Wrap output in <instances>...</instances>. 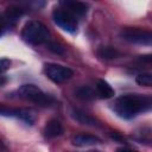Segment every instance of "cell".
Returning a JSON list of instances; mask_svg holds the SVG:
<instances>
[{"label": "cell", "instance_id": "obj_8", "mask_svg": "<svg viewBox=\"0 0 152 152\" xmlns=\"http://www.w3.org/2000/svg\"><path fill=\"white\" fill-rule=\"evenodd\" d=\"M44 137L48 139H52V138H57L61 137L64 133V127L62 125V122L57 119H51L46 122L44 129H43Z\"/></svg>", "mask_w": 152, "mask_h": 152}, {"label": "cell", "instance_id": "obj_19", "mask_svg": "<svg viewBox=\"0 0 152 152\" xmlns=\"http://www.w3.org/2000/svg\"><path fill=\"white\" fill-rule=\"evenodd\" d=\"M4 25H5V24H4L2 19L0 18V36H1V33H2V30H1V28H2V26H4Z\"/></svg>", "mask_w": 152, "mask_h": 152}, {"label": "cell", "instance_id": "obj_15", "mask_svg": "<svg viewBox=\"0 0 152 152\" xmlns=\"http://www.w3.org/2000/svg\"><path fill=\"white\" fill-rule=\"evenodd\" d=\"M135 82L139 86H144V87H151L152 86V75L148 72H142L137 75L135 77Z\"/></svg>", "mask_w": 152, "mask_h": 152}, {"label": "cell", "instance_id": "obj_9", "mask_svg": "<svg viewBox=\"0 0 152 152\" xmlns=\"http://www.w3.org/2000/svg\"><path fill=\"white\" fill-rule=\"evenodd\" d=\"M24 14V10L21 7L18 6H13V7H8L4 14V17L1 18L5 25H13L15 24L19 18H21V15Z\"/></svg>", "mask_w": 152, "mask_h": 152}, {"label": "cell", "instance_id": "obj_10", "mask_svg": "<svg viewBox=\"0 0 152 152\" xmlns=\"http://www.w3.org/2000/svg\"><path fill=\"white\" fill-rule=\"evenodd\" d=\"M100 142H101L100 138H97L95 135H90V134H78V135L74 137V139H72V145L78 146V147H87V146L96 145Z\"/></svg>", "mask_w": 152, "mask_h": 152}, {"label": "cell", "instance_id": "obj_18", "mask_svg": "<svg viewBox=\"0 0 152 152\" xmlns=\"http://www.w3.org/2000/svg\"><path fill=\"white\" fill-rule=\"evenodd\" d=\"M11 66V61L8 58H0V74L8 70Z\"/></svg>", "mask_w": 152, "mask_h": 152}, {"label": "cell", "instance_id": "obj_6", "mask_svg": "<svg viewBox=\"0 0 152 152\" xmlns=\"http://www.w3.org/2000/svg\"><path fill=\"white\" fill-rule=\"evenodd\" d=\"M52 19L56 25L69 33H74L77 30V20L76 17L68 13L63 8H56L52 13Z\"/></svg>", "mask_w": 152, "mask_h": 152}, {"label": "cell", "instance_id": "obj_14", "mask_svg": "<svg viewBox=\"0 0 152 152\" xmlns=\"http://www.w3.org/2000/svg\"><path fill=\"white\" fill-rule=\"evenodd\" d=\"M97 55L102 59H114L119 56V51L113 46H102L99 49Z\"/></svg>", "mask_w": 152, "mask_h": 152}, {"label": "cell", "instance_id": "obj_5", "mask_svg": "<svg viewBox=\"0 0 152 152\" xmlns=\"http://www.w3.org/2000/svg\"><path fill=\"white\" fill-rule=\"evenodd\" d=\"M44 72L55 83H63V82L70 80L74 75V71L70 68L61 65V64H55V63L46 64Z\"/></svg>", "mask_w": 152, "mask_h": 152}, {"label": "cell", "instance_id": "obj_7", "mask_svg": "<svg viewBox=\"0 0 152 152\" xmlns=\"http://www.w3.org/2000/svg\"><path fill=\"white\" fill-rule=\"evenodd\" d=\"M59 5L64 11L72 14L74 17H82L87 13V5L81 0H58Z\"/></svg>", "mask_w": 152, "mask_h": 152}, {"label": "cell", "instance_id": "obj_2", "mask_svg": "<svg viewBox=\"0 0 152 152\" xmlns=\"http://www.w3.org/2000/svg\"><path fill=\"white\" fill-rule=\"evenodd\" d=\"M23 39L32 45H40L43 43L49 42L50 31L49 28L38 20H31L26 23L21 31Z\"/></svg>", "mask_w": 152, "mask_h": 152}, {"label": "cell", "instance_id": "obj_12", "mask_svg": "<svg viewBox=\"0 0 152 152\" xmlns=\"http://www.w3.org/2000/svg\"><path fill=\"white\" fill-rule=\"evenodd\" d=\"M71 115H72V118L76 121H78L82 125H88V126H95V125H97L96 124V120L93 116H90L89 114H87L86 112H83L81 109H72Z\"/></svg>", "mask_w": 152, "mask_h": 152}, {"label": "cell", "instance_id": "obj_11", "mask_svg": "<svg viewBox=\"0 0 152 152\" xmlns=\"http://www.w3.org/2000/svg\"><path fill=\"white\" fill-rule=\"evenodd\" d=\"M96 91H97V95L101 99H110V97H113L115 95L114 89L104 80H99L97 81V83H96Z\"/></svg>", "mask_w": 152, "mask_h": 152}, {"label": "cell", "instance_id": "obj_20", "mask_svg": "<svg viewBox=\"0 0 152 152\" xmlns=\"http://www.w3.org/2000/svg\"><path fill=\"white\" fill-rule=\"evenodd\" d=\"M0 148H2V144H1V140H0Z\"/></svg>", "mask_w": 152, "mask_h": 152}, {"label": "cell", "instance_id": "obj_13", "mask_svg": "<svg viewBox=\"0 0 152 152\" xmlns=\"http://www.w3.org/2000/svg\"><path fill=\"white\" fill-rule=\"evenodd\" d=\"M75 96L77 99H80V100L89 101V100L94 99L95 93H94V90L89 86H81V87L75 89Z\"/></svg>", "mask_w": 152, "mask_h": 152}, {"label": "cell", "instance_id": "obj_3", "mask_svg": "<svg viewBox=\"0 0 152 152\" xmlns=\"http://www.w3.org/2000/svg\"><path fill=\"white\" fill-rule=\"evenodd\" d=\"M18 95H19V97H21L24 100L31 101V102L43 106V107L50 106L53 102V99L50 95L45 94L42 89H39L37 86L31 84V83L20 86L18 89Z\"/></svg>", "mask_w": 152, "mask_h": 152}, {"label": "cell", "instance_id": "obj_16", "mask_svg": "<svg viewBox=\"0 0 152 152\" xmlns=\"http://www.w3.org/2000/svg\"><path fill=\"white\" fill-rule=\"evenodd\" d=\"M48 48H49L50 51H52V52H55V53H57V55H62V53H64V48H63L61 44L56 43V42H51V43H49Z\"/></svg>", "mask_w": 152, "mask_h": 152}, {"label": "cell", "instance_id": "obj_1", "mask_svg": "<svg viewBox=\"0 0 152 152\" xmlns=\"http://www.w3.org/2000/svg\"><path fill=\"white\" fill-rule=\"evenodd\" d=\"M152 101L150 96L139 95V94H126L120 96L115 104V113L124 119H132L139 113L146 112L151 108Z\"/></svg>", "mask_w": 152, "mask_h": 152}, {"label": "cell", "instance_id": "obj_17", "mask_svg": "<svg viewBox=\"0 0 152 152\" xmlns=\"http://www.w3.org/2000/svg\"><path fill=\"white\" fill-rule=\"evenodd\" d=\"M24 4L26 7L31 8H40L44 5V0H24Z\"/></svg>", "mask_w": 152, "mask_h": 152}, {"label": "cell", "instance_id": "obj_4", "mask_svg": "<svg viewBox=\"0 0 152 152\" xmlns=\"http://www.w3.org/2000/svg\"><path fill=\"white\" fill-rule=\"evenodd\" d=\"M120 36L124 40L133 44L150 45L152 43V33L139 27H126L120 32Z\"/></svg>", "mask_w": 152, "mask_h": 152}]
</instances>
